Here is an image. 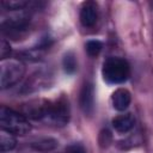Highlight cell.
I'll use <instances>...</instances> for the list:
<instances>
[{"label": "cell", "instance_id": "1", "mask_svg": "<svg viewBox=\"0 0 153 153\" xmlns=\"http://www.w3.org/2000/svg\"><path fill=\"white\" fill-rule=\"evenodd\" d=\"M0 126L1 129L16 135H25L31 130L27 118L7 106H1L0 109Z\"/></svg>", "mask_w": 153, "mask_h": 153}, {"label": "cell", "instance_id": "2", "mask_svg": "<svg viewBox=\"0 0 153 153\" xmlns=\"http://www.w3.org/2000/svg\"><path fill=\"white\" fill-rule=\"evenodd\" d=\"M102 74L104 80L109 84H122L129 78L130 68L124 59L110 56L103 63Z\"/></svg>", "mask_w": 153, "mask_h": 153}, {"label": "cell", "instance_id": "3", "mask_svg": "<svg viewBox=\"0 0 153 153\" xmlns=\"http://www.w3.org/2000/svg\"><path fill=\"white\" fill-rule=\"evenodd\" d=\"M68 121H69L68 99L61 96L55 100H49L43 122L57 127H63L68 123Z\"/></svg>", "mask_w": 153, "mask_h": 153}, {"label": "cell", "instance_id": "4", "mask_svg": "<svg viewBox=\"0 0 153 153\" xmlns=\"http://www.w3.org/2000/svg\"><path fill=\"white\" fill-rule=\"evenodd\" d=\"M25 73V66L20 60L8 59L1 62V74H0V85L1 88H8L12 85L17 84Z\"/></svg>", "mask_w": 153, "mask_h": 153}, {"label": "cell", "instance_id": "5", "mask_svg": "<svg viewBox=\"0 0 153 153\" xmlns=\"http://www.w3.org/2000/svg\"><path fill=\"white\" fill-rule=\"evenodd\" d=\"M48 102L47 99H35L30 100L25 104L22 105V112L25 117H30L33 120H39L43 121L47 108H48Z\"/></svg>", "mask_w": 153, "mask_h": 153}, {"label": "cell", "instance_id": "6", "mask_svg": "<svg viewBox=\"0 0 153 153\" xmlns=\"http://www.w3.org/2000/svg\"><path fill=\"white\" fill-rule=\"evenodd\" d=\"M80 109L86 116H91L94 110V88L91 82H85L80 91L79 97Z\"/></svg>", "mask_w": 153, "mask_h": 153}, {"label": "cell", "instance_id": "7", "mask_svg": "<svg viewBox=\"0 0 153 153\" xmlns=\"http://www.w3.org/2000/svg\"><path fill=\"white\" fill-rule=\"evenodd\" d=\"M80 23L85 27H92L98 19V6L94 1H85L80 8Z\"/></svg>", "mask_w": 153, "mask_h": 153}, {"label": "cell", "instance_id": "8", "mask_svg": "<svg viewBox=\"0 0 153 153\" xmlns=\"http://www.w3.org/2000/svg\"><path fill=\"white\" fill-rule=\"evenodd\" d=\"M29 18H30L29 14L24 10L11 11L10 17L6 20H4L2 26L11 29V30H24L30 20Z\"/></svg>", "mask_w": 153, "mask_h": 153}, {"label": "cell", "instance_id": "9", "mask_svg": "<svg viewBox=\"0 0 153 153\" xmlns=\"http://www.w3.org/2000/svg\"><path fill=\"white\" fill-rule=\"evenodd\" d=\"M130 100H131L130 93L126 88H118V90H116L112 93V97H111L112 105H114V108L117 111H124L129 106Z\"/></svg>", "mask_w": 153, "mask_h": 153}, {"label": "cell", "instance_id": "10", "mask_svg": "<svg viewBox=\"0 0 153 153\" xmlns=\"http://www.w3.org/2000/svg\"><path fill=\"white\" fill-rule=\"evenodd\" d=\"M135 124V118L131 114H122L117 115L112 120V127L118 133H127L129 131Z\"/></svg>", "mask_w": 153, "mask_h": 153}, {"label": "cell", "instance_id": "11", "mask_svg": "<svg viewBox=\"0 0 153 153\" xmlns=\"http://www.w3.org/2000/svg\"><path fill=\"white\" fill-rule=\"evenodd\" d=\"M56 146H57V141L53 137H42V139H38L37 141L32 142V148H35L36 151H39V152L51 151Z\"/></svg>", "mask_w": 153, "mask_h": 153}, {"label": "cell", "instance_id": "12", "mask_svg": "<svg viewBox=\"0 0 153 153\" xmlns=\"http://www.w3.org/2000/svg\"><path fill=\"white\" fill-rule=\"evenodd\" d=\"M16 137L13 136L12 133L6 131L4 129H1L0 131V146H1V151L6 152V151H11L16 147Z\"/></svg>", "mask_w": 153, "mask_h": 153}, {"label": "cell", "instance_id": "13", "mask_svg": "<svg viewBox=\"0 0 153 153\" xmlns=\"http://www.w3.org/2000/svg\"><path fill=\"white\" fill-rule=\"evenodd\" d=\"M62 66H63V69H65V72H66L67 74H73V73H75L76 67H78V63H76L75 55H74L72 51L67 53V54L63 56Z\"/></svg>", "mask_w": 153, "mask_h": 153}, {"label": "cell", "instance_id": "14", "mask_svg": "<svg viewBox=\"0 0 153 153\" xmlns=\"http://www.w3.org/2000/svg\"><path fill=\"white\" fill-rule=\"evenodd\" d=\"M1 5L10 11H19V10H24L27 5L29 1L26 0H2Z\"/></svg>", "mask_w": 153, "mask_h": 153}, {"label": "cell", "instance_id": "15", "mask_svg": "<svg viewBox=\"0 0 153 153\" xmlns=\"http://www.w3.org/2000/svg\"><path fill=\"white\" fill-rule=\"evenodd\" d=\"M102 48H103L102 42H99V41H97V39H91V41H88V42L86 43V45H85V49H86L87 54H88L90 56H92V57L97 56V55L102 51Z\"/></svg>", "mask_w": 153, "mask_h": 153}, {"label": "cell", "instance_id": "16", "mask_svg": "<svg viewBox=\"0 0 153 153\" xmlns=\"http://www.w3.org/2000/svg\"><path fill=\"white\" fill-rule=\"evenodd\" d=\"M11 54V45L6 39H1V44H0V57L1 60H6Z\"/></svg>", "mask_w": 153, "mask_h": 153}, {"label": "cell", "instance_id": "17", "mask_svg": "<svg viewBox=\"0 0 153 153\" xmlns=\"http://www.w3.org/2000/svg\"><path fill=\"white\" fill-rule=\"evenodd\" d=\"M66 153H86V149L81 143L74 142L66 148Z\"/></svg>", "mask_w": 153, "mask_h": 153}]
</instances>
